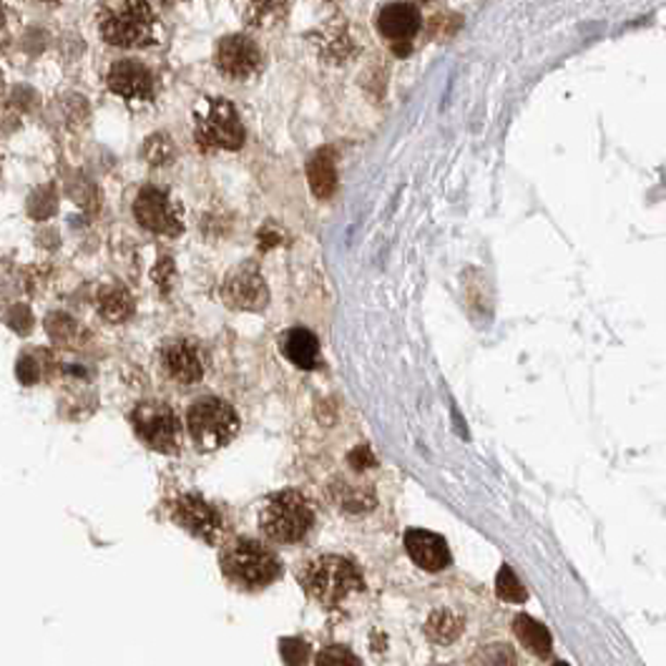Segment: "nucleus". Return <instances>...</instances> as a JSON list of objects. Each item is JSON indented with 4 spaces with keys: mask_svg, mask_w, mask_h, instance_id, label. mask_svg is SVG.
I'll list each match as a JSON object with an SVG mask.
<instances>
[{
    "mask_svg": "<svg viewBox=\"0 0 666 666\" xmlns=\"http://www.w3.org/2000/svg\"><path fill=\"white\" fill-rule=\"evenodd\" d=\"M96 23L106 44L124 51L151 48L161 40L159 15L149 0H103Z\"/></svg>",
    "mask_w": 666,
    "mask_h": 666,
    "instance_id": "1",
    "label": "nucleus"
},
{
    "mask_svg": "<svg viewBox=\"0 0 666 666\" xmlns=\"http://www.w3.org/2000/svg\"><path fill=\"white\" fill-rule=\"evenodd\" d=\"M194 141L205 151H239L245 146L247 132L242 116L224 96H205L192 111Z\"/></svg>",
    "mask_w": 666,
    "mask_h": 666,
    "instance_id": "2",
    "label": "nucleus"
},
{
    "mask_svg": "<svg viewBox=\"0 0 666 666\" xmlns=\"http://www.w3.org/2000/svg\"><path fill=\"white\" fill-rule=\"evenodd\" d=\"M219 566H222L226 579L245 589L270 587L282 574L278 556H274L270 548H264L262 543L251 539H237L226 543L222 554H219Z\"/></svg>",
    "mask_w": 666,
    "mask_h": 666,
    "instance_id": "3",
    "label": "nucleus"
},
{
    "mask_svg": "<svg viewBox=\"0 0 666 666\" xmlns=\"http://www.w3.org/2000/svg\"><path fill=\"white\" fill-rule=\"evenodd\" d=\"M314 526V510L299 491H280L259 510V528L274 543H299Z\"/></svg>",
    "mask_w": 666,
    "mask_h": 666,
    "instance_id": "4",
    "label": "nucleus"
},
{
    "mask_svg": "<svg viewBox=\"0 0 666 666\" xmlns=\"http://www.w3.org/2000/svg\"><path fill=\"white\" fill-rule=\"evenodd\" d=\"M303 587L317 604L340 606L357 591H362V574L343 556H320L305 566Z\"/></svg>",
    "mask_w": 666,
    "mask_h": 666,
    "instance_id": "5",
    "label": "nucleus"
},
{
    "mask_svg": "<svg viewBox=\"0 0 666 666\" xmlns=\"http://www.w3.org/2000/svg\"><path fill=\"white\" fill-rule=\"evenodd\" d=\"M186 430L199 451H219L239 433V416L222 397H199L186 412Z\"/></svg>",
    "mask_w": 666,
    "mask_h": 666,
    "instance_id": "6",
    "label": "nucleus"
},
{
    "mask_svg": "<svg viewBox=\"0 0 666 666\" xmlns=\"http://www.w3.org/2000/svg\"><path fill=\"white\" fill-rule=\"evenodd\" d=\"M134 217L144 230L161 237H178L184 232V211L174 194L161 186H144L134 199Z\"/></svg>",
    "mask_w": 666,
    "mask_h": 666,
    "instance_id": "7",
    "label": "nucleus"
},
{
    "mask_svg": "<svg viewBox=\"0 0 666 666\" xmlns=\"http://www.w3.org/2000/svg\"><path fill=\"white\" fill-rule=\"evenodd\" d=\"M134 430L151 451L176 453L182 448V420L164 403H141L132 416Z\"/></svg>",
    "mask_w": 666,
    "mask_h": 666,
    "instance_id": "8",
    "label": "nucleus"
},
{
    "mask_svg": "<svg viewBox=\"0 0 666 666\" xmlns=\"http://www.w3.org/2000/svg\"><path fill=\"white\" fill-rule=\"evenodd\" d=\"M214 66L226 81H249L264 66V51L255 38L230 34L214 48Z\"/></svg>",
    "mask_w": 666,
    "mask_h": 666,
    "instance_id": "9",
    "label": "nucleus"
},
{
    "mask_svg": "<svg viewBox=\"0 0 666 666\" xmlns=\"http://www.w3.org/2000/svg\"><path fill=\"white\" fill-rule=\"evenodd\" d=\"M106 84H109L113 96H119L126 103H151L153 96H157V78H153V73L134 59L113 63L109 76H106Z\"/></svg>",
    "mask_w": 666,
    "mask_h": 666,
    "instance_id": "10",
    "label": "nucleus"
},
{
    "mask_svg": "<svg viewBox=\"0 0 666 666\" xmlns=\"http://www.w3.org/2000/svg\"><path fill=\"white\" fill-rule=\"evenodd\" d=\"M172 518L176 526H182L184 531H189L197 539L214 543L217 535L222 533V516L214 506H209L205 498L199 495H178L172 508Z\"/></svg>",
    "mask_w": 666,
    "mask_h": 666,
    "instance_id": "11",
    "label": "nucleus"
},
{
    "mask_svg": "<svg viewBox=\"0 0 666 666\" xmlns=\"http://www.w3.org/2000/svg\"><path fill=\"white\" fill-rule=\"evenodd\" d=\"M161 368L178 385H194L205 378V355L192 340H169L159 353Z\"/></svg>",
    "mask_w": 666,
    "mask_h": 666,
    "instance_id": "12",
    "label": "nucleus"
},
{
    "mask_svg": "<svg viewBox=\"0 0 666 666\" xmlns=\"http://www.w3.org/2000/svg\"><path fill=\"white\" fill-rule=\"evenodd\" d=\"M405 548H408V556L422 568V571L437 574L451 566L448 541L433 531L410 528V531L405 533Z\"/></svg>",
    "mask_w": 666,
    "mask_h": 666,
    "instance_id": "13",
    "label": "nucleus"
},
{
    "mask_svg": "<svg viewBox=\"0 0 666 666\" xmlns=\"http://www.w3.org/2000/svg\"><path fill=\"white\" fill-rule=\"evenodd\" d=\"M378 28L390 44L400 46V51H405L420 30V11L412 3H390L378 15Z\"/></svg>",
    "mask_w": 666,
    "mask_h": 666,
    "instance_id": "14",
    "label": "nucleus"
},
{
    "mask_svg": "<svg viewBox=\"0 0 666 666\" xmlns=\"http://www.w3.org/2000/svg\"><path fill=\"white\" fill-rule=\"evenodd\" d=\"M226 303L237 310H262L267 305V287L262 274L251 267H239L224 282Z\"/></svg>",
    "mask_w": 666,
    "mask_h": 666,
    "instance_id": "15",
    "label": "nucleus"
},
{
    "mask_svg": "<svg viewBox=\"0 0 666 666\" xmlns=\"http://www.w3.org/2000/svg\"><path fill=\"white\" fill-rule=\"evenodd\" d=\"M247 28H272L287 18L289 0H232Z\"/></svg>",
    "mask_w": 666,
    "mask_h": 666,
    "instance_id": "16",
    "label": "nucleus"
},
{
    "mask_svg": "<svg viewBox=\"0 0 666 666\" xmlns=\"http://www.w3.org/2000/svg\"><path fill=\"white\" fill-rule=\"evenodd\" d=\"M282 355L299 370H312L320 362V343L310 330L295 328L282 337Z\"/></svg>",
    "mask_w": 666,
    "mask_h": 666,
    "instance_id": "17",
    "label": "nucleus"
},
{
    "mask_svg": "<svg viewBox=\"0 0 666 666\" xmlns=\"http://www.w3.org/2000/svg\"><path fill=\"white\" fill-rule=\"evenodd\" d=\"M317 51L324 55V61H345L357 51L353 36L345 26H324L320 34L312 36Z\"/></svg>",
    "mask_w": 666,
    "mask_h": 666,
    "instance_id": "18",
    "label": "nucleus"
},
{
    "mask_svg": "<svg viewBox=\"0 0 666 666\" xmlns=\"http://www.w3.org/2000/svg\"><path fill=\"white\" fill-rule=\"evenodd\" d=\"M514 631H516V637L521 639V644L531 649L535 656H548L551 633L546 627H543V624L531 619L528 614H518L514 619Z\"/></svg>",
    "mask_w": 666,
    "mask_h": 666,
    "instance_id": "19",
    "label": "nucleus"
},
{
    "mask_svg": "<svg viewBox=\"0 0 666 666\" xmlns=\"http://www.w3.org/2000/svg\"><path fill=\"white\" fill-rule=\"evenodd\" d=\"M307 174H310L312 192L320 199H328L330 194L335 192V184H337L335 159H332L328 151H320V153H317V157H312L310 166H307Z\"/></svg>",
    "mask_w": 666,
    "mask_h": 666,
    "instance_id": "20",
    "label": "nucleus"
},
{
    "mask_svg": "<svg viewBox=\"0 0 666 666\" xmlns=\"http://www.w3.org/2000/svg\"><path fill=\"white\" fill-rule=\"evenodd\" d=\"M99 312L109 322H124L134 312V299L124 287H106L99 295Z\"/></svg>",
    "mask_w": 666,
    "mask_h": 666,
    "instance_id": "21",
    "label": "nucleus"
},
{
    "mask_svg": "<svg viewBox=\"0 0 666 666\" xmlns=\"http://www.w3.org/2000/svg\"><path fill=\"white\" fill-rule=\"evenodd\" d=\"M460 631H462V619L453 612H448V608H441V612H435L433 616H430L428 629H425L428 637L437 641V644H451L453 639H458Z\"/></svg>",
    "mask_w": 666,
    "mask_h": 666,
    "instance_id": "22",
    "label": "nucleus"
},
{
    "mask_svg": "<svg viewBox=\"0 0 666 666\" xmlns=\"http://www.w3.org/2000/svg\"><path fill=\"white\" fill-rule=\"evenodd\" d=\"M468 666H518V656L510 644L493 641V644L478 649L468 659Z\"/></svg>",
    "mask_w": 666,
    "mask_h": 666,
    "instance_id": "23",
    "label": "nucleus"
},
{
    "mask_svg": "<svg viewBox=\"0 0 666 666\" xmlns=\"http://www.w3.org/2000/svg\"><path fill=\"white\" fill-rule=\"evenodd\" d=\"M144 157L151 166H166L176 157V146L166 134H151L144 144Z\"/></svg>",
    "mask_w": 666,
    "mask_h": 666,
    "instance_id": "24",
    "label": "nucleus"
},
{
    "mask_svg": "<svg viewBox=\"0 0 666 666\" xmlns=\"http://www.w3.org/2000/svg\"><path fill=\"white\" fill-rule=\"evenodd\" d=\"M495 591H498V596L503 601H508V604H523L528 599V591L523 589V583L518 581V576L514 574V568L503 566L498 571V579H495Z\"/></svg>",
    "mask_w": 666,
    "mask_h": 666,
    "instance_id": "25",
    "label": "nucleus"
},
{
    "mask_svg": "<svg viewBox=\"0 0 666 666\" xmlns=\"http://www.w3.org/2000/svg\"><path fill=\"white\" fill-rule=\"evenodd\" d=\"M317 666H362L360 659L345 646H328L317 654Z\"/></svg>",
    "mask_w": 666,
    "mask_h": 666,
    "instance_id": "26",
    "label": "nucleus"
},
{
    "mask_svg": "<svg viewBox=\"0 0 666 666\" xmlns=\"http://www.w3.org/2000/svg\"><path fill=\"white\" fill-rule=\"evenodd\" d=\"M554 666H568V664H564V662H556Z\"/></svg>",
    "mask_w": 666,
    "mask_h": 666,
    "instance_id": "27",
    "label": "nucleus"
},
{
    "mask_svg": "<svg viewBox=\"0 0 666 666\" xmlns=\"http://www.w3.org/2000/svg\"><path fill=\"white\" fill-rule=\"evenodd\" d=\"M46 3H51V0H46Z\"/></svg>",
    "mask_w": 666,
    "mask_h": 666,
    "instance_id": "28",
    "label": "nucleus"
}]
</instances>
